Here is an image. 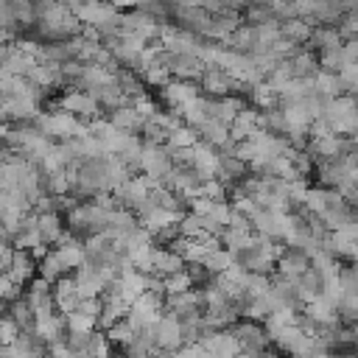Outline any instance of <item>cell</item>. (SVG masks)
Returning <instances> with one entry per match:
<instances>
[{
	"mask_svg": "<svg viewBox=\"0 0 358 358\" xmlns=\"http://www.w3.org/2000/svg\"><path fill=\"white\" fill-rule=\"evenodd\" d=\"M280 31H282V39H288V42H310V36H313V28L305 22V20H285L282 25H280Z\"/></svg>",
	"mask_w": 358,
	"mask_h": 358,
	"instance_id": "1",
	"label": "cell"
},
{
	"mask_svg": "<svg viewBox=\"0 0 358 358\" xmlns=\"http://www.w3.org/2000/svg\"><path fill=\"white\" fill-rule=\"evenodd\" d=\"M243 3H246V0H224V8H227V6H232V8H241Z\"/></svg>",
	"mask_w": 358,
	"mask_h": 358,
	"instance_id": "2",
	"label": "cell"
}]
</instances>
